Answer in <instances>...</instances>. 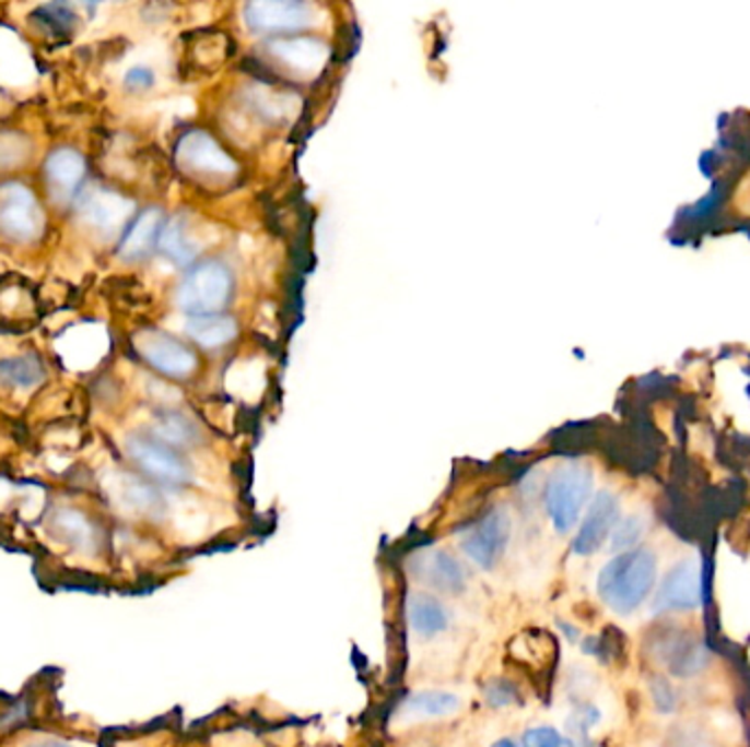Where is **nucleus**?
<instances>
[{"label": "nucleus", "instance_id": "obj_30", "mask_svg": "<svg viewBox=\"0 0 750 747\" xmlns=\"http://www.w3.org/2000/svg\"><path fill=\"white\" fill-rule=\"evenodd\" d=\"M599 721V712L595 708H582V710H575V714L571 716L569 725L575 730V732H586L593 723Z\"/></svg>", "mask_w": 750, "mask_h": 747}, {"label": "nucleus", "instance_id": "obj_6", "mask_svg": "<svg viewBox=\"0 0 750 747\" xmlns=\"http://www.w3.org/2000/svg\"><path fill=\"white\" fill-rule=\"evenodd\" d=\"M512 537V518L505 509H494L461 537L464 553L481 568L490 570L503 557Z\"/></svg>", "mask_w": 750, "mask_h": 747}, {"label": "nucleus", "instance_id": "obj_12", "mask_svg": "<svg viewBox=\"0 0 750 747\" xmlns=\"http://www.w3.org/2000/svg\"><path fill=\"white\" fill-rule=\"evenodd\" d=\"M268 51L292 73L314 78L323 71L329 58V47L316 38H274L268 43Z\"/></svg>", "mask_w": 750, "mask_h": 747}, {"label": "nucleus", "instance_id": "obj_25", "mask_svg": "<svg viewBox=\"0 0 750 747\" xmlns=\"http://www.w3.org/2000/svg\"><path fill=\"white\" fill-rule=\"evenodd\" d=\"M124 498H126V505L137 509V511H143V513H152L159 509V496L154 494V489H150L148 485L143 483H137V481H130L124 489Z\"/></svg>", "mask_w": 750, "mask_h": 747}, {"label": "nucleus", "instance_id": "obj_5", "mask_svg": "<svg viewBox=\"0 0 750 747\" xmlns=\"http://www.w3.org/2000/svg\"><path fill=\"white\" fill-rule=\"evenodd\" d=\"M176 158L178 165L194 176L228 180L237 174V163L218 145L211 134L202 130H194L180 139Z\"/></svg>", "mask_w": 750, "mask_h": 747}, {"label": "nucleus", "instance_id": "obj_7", "mask_svg": "<svg viewBox=\"0 0 750 747\" xmlns=\"http://www.w3.org/2000/svg\"><path fill=\"white\" fill-rule=\"evenodd\" d=\"M702 603V570L695 559L678 561L667 577L663 579L656 598L654 612H689Z\"/></svg>", "mask_w": 750, "mask_h": 747}, {"label": "nucleus", "instance_id": "obj_26", "mask_svg": "<svg viewBox=\"0 0 750 747\" xmlns=\"http://www.w3.org/2000/svg\"><path fill=\"white\" fill-rule=\"evenodd\" d=\"M523 747H577V745L569 740L566 736H562L558 730L542 725V727H534L525 732Z\"/></svg>", "mask_w": 750, "mask_h": 747}, {"label": "nucleus", "instance_id": "obj_8", "mask_svg": "<svg viewBox=\"0 0 750 747\" xmlns=\"http://www.w3.org/2000/svg\"><path fill=\"white\" fill-rule=\"evenodd\" d=\"M134 344L139 353L165 376L187 378L198 366L194 351L163 331H141L134 337Z\"/></svg>", "mask_w": 750, "mask_h": 747}, {"label": "nucleus", "instance_id": "obj_21", "mask_svg": "<svg viewBox=\"0 0 750 747\" xmlns=\"http://www.w3.org/2000/svg\"><path fill=\"white\" fill-rule=\"evenodd\" d=\"M43 380V368L34 357H16L0 361V382L12 387H34Z\"/></svg>", "mask_w": 750, "mask_h": 747}, {"label": "nucleus", "instance_id": "obj_28", "mask_svg": "<svg viewBox=\"0 0 750 747\" xmlns=\"http://www.w3.org/2000/svg\"><path fill=\"white\" fill-rule=\"evenodd\" d=\"M516 697H518L516 688H514L509 681H505V679H494V681L485 688V699H488V703L494 706V708L512 706V703H516Z\"/></svg>", "mask_w": 750, "mask_h": 747}, {"label": "nucleus", "instance_id": "obj_32", "mask_svg": "<svg viewBox=\"0 0 750 747\" xmlns=\"http://www.w3.org/2000/svg\"><path fill=\"white\" fill-rule=\"evenodd\" d=\"M32 747H71V745L62 743V740H43V743H36Z\"/></svg>", "mask_w": 750, "mask_h": 747}, {"label": "nucleus", "instance_id": "obj_24", "mask_svg": "<svg viewBox=\"0 0 750 747\" xmlns=\"http://www.w3.org/2000/svg\"><path fill=\"white\" fill-rule=\"evenodd\" d=\"M159 432L172 443H191L196 437V428L180 415H165L159 422Z\"/></svg>", "mask_w": 750, "mask_h": 747}, {"label": "nucleus", "instance_id": "obj_31", "mask_svg": "<svg viewBox=\"0 0 750 747\" xmlns=\"http://www.w3.org/2000/svg\"><path fill=\"white\" fill-rule=\"evenodd\" d=\"M126 84L130 88H150L154 84V73L145 67H137L126 75Z\"/></svg>", "mask_w": 750, "mask_h": 747}, {"label": "nucleus", "instance_id": "obj_2", "mask_svg": "<svg viewBox=\"0 0 750 747\" xmlns=\"http://www.w3.org/2000/svg\"><path fill=\"white\" fill-rule=\"evenodd\" d=\"M593 474L588 467L571 463L553 472L544 491V507L558 533H569L582 518L590 498Z\"/></svg>", "mask_w": 750, "mask_h": 747}, {"label": "nucleus", "instance_id": "obj_11", "mask_svg": "<svg viewBox=\"0 0 750 747\" xmlns=\"http://www.w3.org/2000/svg\"><path fill=\"white\" fill-rule=\"evenodd\" d=\"M619 522V502L612 494L601 491L593 500L575 540H573V550L582 557L595 555L606 540L612 535L614 526Z\"/></svg>", "mask_w": 750, "mask_h": 747}, {"label": "nucleus", "instance_id": "obj_17", "mask_svg": "<svg viewBox=\"0 0 750 747\" xmlns=\"http://www.w3.org/2000/svg\"><path fill=\"white\" fill-rule=\"evenodd\" d=\"M187 331L200 346L215 348V346H224L237 337V322L224 313L198 316V318L189 320Z\"/></svg>", "mask_w": 750, "mask_h": 747}, {"label": "nucleus", "instance_id": "obj_3", "mask_svg": "<svg viewBox=\"0 0 750 747\" xmlns=\"http://www.w3.org/2000/svg\"><path fill=\"white\" fill-rule=\"evenodd\" d=\"M233 276L220 261H207L196 265L178 289V305L191 316L218 313L231 296Z\"/></svg>", "mask_w": 750, "mask_h": 747}, {"label": "nucleus", "instance_id": "obj_13", "mask_svg": "<svg viewBox=\"0 0 750 747\" xmlns=\"http://www.w3.org/2000/svg\"><path fill=\"white\" fill-rule=\"evenodd\" d=\"M128 452L139 463V467L143 472H148L150 476H154L163 483L183 485L189 481V470H187L185 461L159 441L134 437L128 443Z\"/></svg>", "mask_w": 750, "mask_h": 747}, {"label": "nucleus", "instance_id": "obj_18", "mask_svg": "<svg viewBox=\"0 0 750 747\" xmlns=\"http://www.w3.org/2000/svg\"><path fill=\"white\" fill-rule=\"evenodd\" d=\"M84 211L91 222L104 228H115L119 226L132 211V202L126 198L113 193V191H97L95 195L89 198L84 204Z\"/></svg>", "mask_w": 750, "mask_h": 747}, {"label": "nucleus", "instance_id": "obj_15", "mask_svg": "<svg viewBox=\"0 0 750 747\" xmlns=\"http://www.w3.org/2000/svg\"><path fill=\"white\" fill-rule=\"evenodd\" d=\"M407 614L411 627L424 638L437 636L448 627V612L433 594L426 592H415L409 596Z\"/></svg>", "mask_w": 750, "mask_h": 747}, {"label": "nucleus", "instance_id": "obj_20", "mask_svg": "<svg viewBox=\"0 0 750 747\" xmlns=\"http://www.w3.org/2000/svg\"><path fill=\"white\" fill-rule=\"evenodd\" d=\"M405 708L418 716H446L459 708V697L446 690H422L411 695Z\"/></svg>", "mask_w": 750, "mask_h": 747}, {"label": "nucleus", "instance_id": "obj_4", "mask_svg": "<svg viewBox=\"0 0 750 747\" xmlns=\"http://www.w3.org/2000/svg\"><path fill=\"white\" fill-rule=\"evenodd\" d=\"M244 21L257 34H290L316 27L320 12L301 0H257L244 8Z\"/></svg>", "mask_w": 750, "mask_h": 747}, {"label": "nucleus", "instance_id": "obj_23", "mask_svg": "<svg viewBox=\"0 0 750 747\" xmlns=\"http://www.w3.org/2000/svg\"><path fill=\"white\" fill-rule=\"evenodd\" d=\"M643 520L638 515H632V518H625V520H619L612 535H610V546L614 550H632V546L641 540L643 535Z\"/></svg>", "mask_w": 750, "mask_h": 747}, {"label": "nucleus", "instance_id": "obj_29", "mask_svg": "<svg viewBox=\"0 0 750 747\" xmlns=\"http://www.w3.org/2000/svg\"><path fill=\"white\" fill-rule=\"evenodd\" d=\"M652 690H654V699H656V706L660 708V712H669L673 708V692H671V686L665 681V679H656L652 684Z\"/></svg>", "mask_w": 750, "mask_h": 747}, {"label": "nucleus", "instance_id": "obj_14", "mask_svg": "<svg viewBox=\"0 0 750 747\" xmlns=\"http://www.w3.org/2000/svg\"><path fill=\"white\" fill-rule=\"evenodd\" d=\"M163 226H165V217L159 209H148L143 211L134 224L128 228L124 241H121V248H119V254L128 261H134V259H143L152 248L154 244L161 239V233H163Z\"/></svg>", "mask_w": 750, "mask_h": 747}, {"label": "nucleus", "instance_id": "obj_10", "mask_svg": "<svg viewBox=\"0 0 750 747\" xmlns=\"http://www.w3.org/2000/svg\"><path fill=\"white\" fill-rule=\"evenodd\" d=\"M411 572L429 588L444 594H461L466 590V568L446 550H424L413 557Z\"/></svg>", "mask_w": 750, "mask_h": 747}, {"label": "nucleus", "instance_id": "obj_22", "mask_svg": "<svg viewBox=\"0 0 750 747\" xmlns=\"http://www.w3.org/2000/svg\"><path fill=\"white\" fill-rule=\"evenodd\" d=\"M56 526L62 535H67L73 544H91L93 542V526L89 524V520L78 513V511H60L56 515Z\"/></svg>", "mask_w": 750, "mask_h": 747}, {"label": "nucleus", "instance_id": "obj_1", "mask_svg": "<svg viewBox=\"0 0 750 747\" xmlns=\"http://www.w3.org/2000/svg\"><path fill=\"white\" fill-rule=\"evenodd\" d=\"M656 583V557L652 550H625L610 559L597 577L601 601L617 614L636 612Z\"/></svg>", "mask_w": 750, "mask_h": 747}, {"label": "nucleus", "instance_id": "obj_16", "mask_svg": "<svg viewBox=\"0 0 750 747\" xmlns=\"http://www.w3.org/2000/svg\"><path fill=\"white\" fill-rule=\"evenodd\" d=\"M84 174H86V163L73 150H58L47 161L49 182H54V187L65 195H73L78 191V187L84 180Z\"/></svg>", "mask_w": 750, "mask_h": 747}, {"label": "nucleus", "instance_id": "obj_33", "mask_svg": "<svg viewBox=\"0 0 750 747\" xmlns=\"http://www.w3.org/2000/svg\"><path fill=\"white\" fill-rule=\"evenodd\" d=\"M492 747H523V745H518L514 738H499Z\"/></svg>", "mask_w": 750, "mask_h": 747}, {"label": "nucleus", "instance_id": "obj_19", "mask_svg": "<svg viewBox=\"0 0 750 747\" xmlns=\"http://www.w3.org/2000/svg\"><path fill=\"white\" fill-rule=\"evenodd\" d=\"M161 248L169 259L178 263H189L200 252V246L191 237V228L183 217H176L167 226H163Z\"/></svg>", "mask_w": 750, "mask_h": 747}, {"label": "nucleus", "instance_id": "obj_27", "mask_svg": "<svg viewBox=\"0 0 750 747\" xmlns=\"http://www.w3.org/2000/svg\"><path fill=\"white\" fill-rule=\"evenodd\" d=\"M250 97H253L255 104H259L257 108H261L266 117H274L277 119V117H285L288 115V108H290V104H288L290 97L288 95H277V93H270L266 86H255Z\"/></svg>", "mask_w": 750, "mask_h": 747}, {"label": "nucleus", "instance_id": "obj_9", "mask_svg": "<svg viewBox=\"0 0 750 747\" xmlns=\"http://www.w3.org/2000/svg\"><path fill=\"white\" fill-rule=\"evenodd\" d=\"M0 228L16 239H34L43 228L36 198L23 185L0 187Z\"/></svg>", "mask_w": 750, "mask_h": 747}]
</instances>
